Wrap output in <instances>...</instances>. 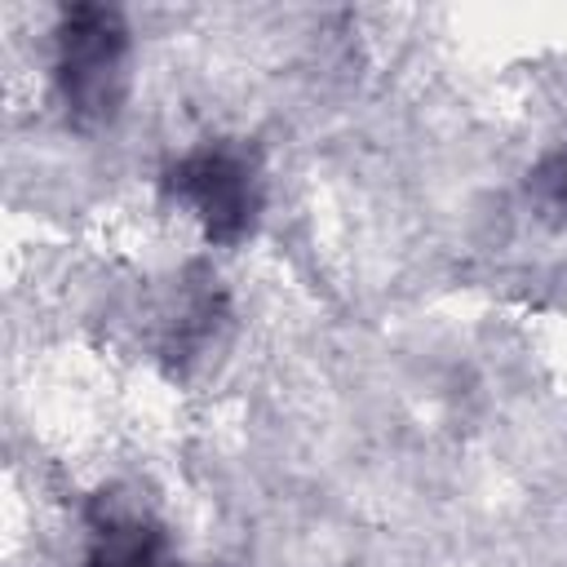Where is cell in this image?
Returning a JSON list of instances; mask_svg holds the SVG:
<instances>
[{"instance_id":"cell-3","label":"cell","mask_w":567,"mask_h":567,"mask_svg":"<svg viewBox=\"0 0 567 567\" xmlns=\"http://www.w3.org/2000/svg\"><path fill=\"white\" fill-rule=\"evenodd\" d=\"M84 567H177L168 536L142 514H106L93 532Z\"/></svg>"},{"instance_id":"cell-2","label":"cell","mask_w":567,"mask_h":567,"mask_svg":"<svg viewBox=\"0 0 567 567\" xmlns=\"http://www.w3.org/2000/svg\"><path fill=\"white\" fill-rule=\"evenodd\" d=\"M164 190L195 213L213 244H239L261 213V182L244 151L199 146L164 173Z\"/></svg>"},{"instance_id":"cell-1","label":"cell","mask_w":567,"mask_h":567,"mask_svg":"<svg viewBox=\"0 0 567 567\" xmlns=\"http://www.w3.org/2000/svg\"><path fill=\"white\" fill-rule=\"evenodd\" d=\"M53 80L66 120H75L80 128H102L120 115L128 93V27L120 9L111 4L62 9Z\"/></svg>"},{"instance_id":"cell-4","label":"cell","mask_w":567,"mask_h":567,"mask_svg":"<svg viewBox=\"0 0 567 567\" xmlns=\"http://www.w3.org/2000/svg\"><path fill=\"white\" fill-rule=\"evenodd\" d=\"M563 199H567V173H563Z\"/></svg>"}]
</instances>
